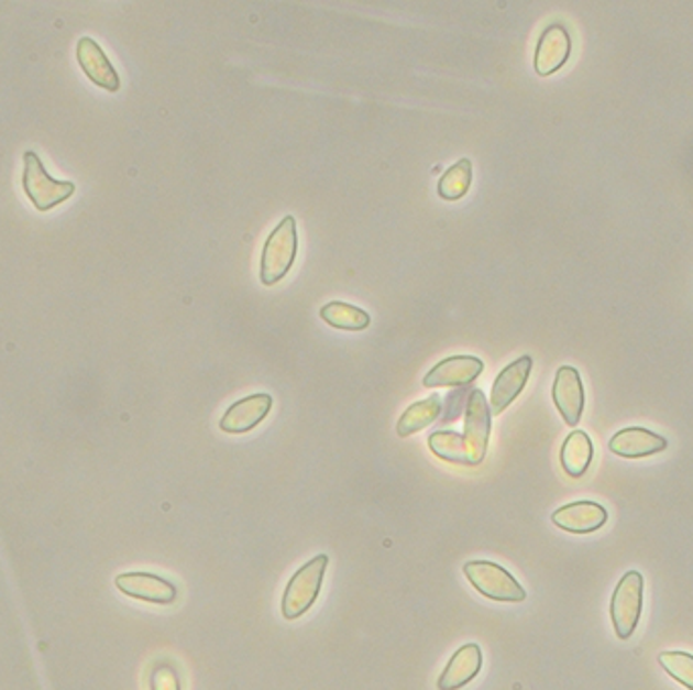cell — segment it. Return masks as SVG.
<instances>
[{
  "mask_svg": "<svg viewBox=\"0 0 693 690\" xmlns=\"http://www.w3.org/2000/svg\"><path fill=\"white\" fill-rule=\"evenodd\" d=\"M642 574L639 571H629L623 574L618 581L610 600V620L615 625V634L620 639H629L642 613Z\"/></svg>",
  "mask_w": 693,
  "mask_h": 690,
  "instance_id": "5",
  "label": "cell"
},
{
  "mask_svg": "<svg viewBox=\"0 0 693 690\" xmlns=\"http://www.w3.org/2000/svg\"><path fill=\"white\" fill-rule=\"evenodd\" d=\"M483 360L475 355H452L442 362H438L426 376V388H450V386H466L475 382L483 374Z\"/></svg>",
  "mask_w": 693,
  "mask_h": 690,
  "instance_id": "9",
  "label": "cell"
},
{
  "mask_svg": "<svg viewBox=\"0 0 693 690\" xmlns=\"http://www.w3.org/2000/svg\"><path fill=\"white\" fill-rule=\"evenodd\" d=\"M428 445L432 449L435 456L444 459V461H452V463H462V466H473V459H471V451L466 447V441L462 437L461 432H454V430H437L430 435Z\"/></svg>",
  "mask_w": 693,
  "mask_h": 690,
  "instance_id": "19",
  "label": "cell"
},
{
  "mask_svg": "<svg viewBox=\"0 0 693 690\" xmlns=\"http://www.w3.org/2000/svg\"><path fill=\"white\" fill-rule=\"evenodd\" d=\"M464 574L481 595L501 603L526 601V589L519 585L514 574L491 560H471L464 565Z\"/></svg>",
  "mask_w": 693,
  "mask_h": 690,
  "instance_id": "3",
  "label": "cell"
},
{
  "mask_svg": "<svg viewBox=\"0 0 693 690\" xmlns=\"http://www.w3.org/2000/svg\"><path fill=\"white\" fill-rule=\"evenodd\" d=\"M483 666V651L476 644H464L452 654L444 672L438 678V690H459L466 687Z\"/></svg>",
  "mask_w": 693,
  "mask_h": 690,
  "instance_id": "16",
  "label": "cell"
},
{
  "mask_svg": "<svg viewBox=\"0 0 693 690\" xmlns=\"http://www.w3.org/2000/svg\"><path fill=\"white\" fill-rule=\"evenodd\" d=\"M272 408V396L270 394H252L242 401L231 404L221 418L219 427L223 432L231 435H242L248 430L256 429L257 425L268 417Z\"/></svg>",
  "mask_w": 693,
  "mask_h": 690,
  "instance_id": "12",
  "label": "cell"
},
{
  "mask_svg": "<svg viewBox=\"0 0 693 690\" xmlns=\"http://www.w3.org/2000/svg\"><path fill=\"white\" fill-rule=\"evenodd\" d=\"M491 408L483 391H471L466 401V415H464V441L471 451L473 466L483 463L487 456L488 437H491Z\"/></svg>",
  "mask_w": 693,
  "mask_h": 690,
  "instance_id": "6",
  "label": "cell"
},
{
  "mask_svg": "<svg viewBox=\"0 0 693 690\" xmlns=\"http://www.w3.org/2000/svg\"><path fill=\"white\" fill-rule=\"evenodd\" d=\"M572 41L564 25H550L539 37L534 66L539 76H552L570 57Z\"/></svg>",
  "mask_w": 693,
  "mask_h": 690,
  "instance_id": "15",
  "label": "cell"
},
{
  "mask_svg": "<svg viewBox=\"0 0 693 690\" xmlns=\"http://www.w3.org/2000/svg\"><path fill=\"white\" fill-rule=\"evenodd\" d=\"M440 413H442V398L438 394H432L430 398L420 401V403L411 404L406 408V413L399 417V437H410L414 432L430 427L440 417Z\"/></svg>",
  "mask_w": 693,
  "mask_h": 690,
  "instance_id": "18",
  "label": "cell"
},
{
  "mask_svg": "<svg viewBox=\"0 0 693 690\" xmlns=\"http://www.w3.org/2000/svg\"><path fill=\"white\" fill-rule=\"evenodd\" d=\"M471 182H473V165L469 158H461L440 177L438 196L447 201H457L462 196H466Z\"/></svg>",
  "mask_w": 693,
  "mask_h": 690,
  "instance_id": "21",
  "label": "cell"
},
{
  "mask_svg": "<svg viewBox=\"0 0 693 690\" xmlns=\"http://www.w3.org/2000/svg\"><path fill=\"white\" fill-rule=\"evenodd\" d=\"M553 403L568 427H576L584 413V384L572 365H562L553 380Z\"/></svg>",
  "mask_w": 693,
  "mask_h": 690,
  "instance_id": "8",
  "label": "cell"
},
{
  "mask_svg": "<svg viewBox=\"0 0 693 690\" xmlns=\"http://www.w3.org/2000/svg\"><path fill=\"white\" fill-rule=\"evenodd\" d=\"M608 521V512L596 502H572L552 514V522L565 533L591 535L601 530Z\"/></svg>",
  "mask_w": 693,
  "mask_h": 690,
  "instance_id": "11",
  "label": "cell"
},
{
  "mask_svg": "<svg viewBox=\"0 0 693 690\" xmlns=\"http://www.w3.org/2000/svg\"><path fill=\"white\" fill-rule=\"evenodd\" d=\"M23 189H25L26 197L31 199V204L38 211H47V209H53L55 206L64 204L65 199L74 196L76 185L72 182H55L53 177L47 175L37 153L26 151Z\"/></svg>",
  "mask_w": 693,
  "mask_h": 690,
  "instance_id": "4",
  "label": "cell"
},
{
  "mask_svg": "<svg viewBox=\"0 0 693 690\" xmlns=\"http://www.w3.org/2000/svg\"><path fill=\"white\" fill-rule=\"evenodd\" d=\"M322 321H327L329 326L337 327V329H345V331H361V329H367L370 327V315L360 309V307H353L349 303H341V300H334L324 305L321 309Z\"/></svg>",
  "mask_w": 693,
  "mask_h": 690,
  "instance_id": "20",
  "label": "cell"
},
{
  "mask_svg": "<svg viewBox=\"0 0 693 690\" xmlns=\"http://www.w3.org/2000/svg\"><path fill=\"white\" fill-rule=\"evenodd\" d=\"M592 457H594V445L591 437L584 430H572L565 437L562 453H560V461L565 473L574 480L582 478L591 468Z\"/></svg>",
  "mask_w": 693,
  "mask_h": 690,
  "instance_id": "17",
  "label": "cell"
},
{
  "mask_svg": "<svg viewBox=\"0 0 693 690\" xmlns=\"http://www.w3.org/2000/svg\"><path fill=\"white\" fill-rule=\"evenodd\" d=\"M77 62L84 69V74L96 86L112 94L120 90V76L116 74L112 62L106 57V53L96 41L90 37H81L77 41Z\"/></svg>",
  "mask_w": 693,
  "mask_h": 690,
  "instance_id": "14",
  "label": "cell"
},
{
  "mask_svg": "<svg viewBox=\"0 0 693 690\" xmlns=\"http://www.w3.org/2000/svg\"><path fill=\"white\" fill-rule=\"evenodd\" d=\"M327 565H329V557L319 555L296 571L284 591V620H298L312 607V603L321 593L322 577L327 571Z\"/></svg>",
  "mask_w": 693,
  "mask_h": 690,
  "instance_id": "2",
  "label": "cell"
},
{
  "mask_svg": "<svg viewBox=\"0 0 693 690\" xmlns=\"http://www.w3.org/2000/svg\"><path fill=\"white\" fill-rule=\"evenodd\" d=\"M531 365H534V360L529 355H521L519 360H515L514 364L501 370L499 376L493 382L491 398H488V408L493 417L501 415L526 388L527 380L531 374Z\"/></svg>",
  "mask_w": 693,
  "mask_h": 690,
  "instance_id": "10",
  "label": "cell"
},
{
  "mask_svg": "<svg viewBox=\"0 0 693 690\" xmlns=\"http://www.w3.org/2000/svg\"><path fill=\"white\" fill-rule=\"evenodd\" d=\"M116 589L132 600L170 605L177 600V587L153 573H122L116 577Z\"/></svg>",
  "mask_w": 693,
  "mask_h": 690,
  "instance_id": "7",
  "label": "cell"
},
{
  "mask_svg": "<svg viewBox=\"0 0 693 690\" xmlns=\"http://www.w3.org/2000/svg\"><path fill=\"white\" fill-rule=\"evenodd\" d=\"M608 449L615 456L625 457V459H642V457L657 456L666 451L668 439L653 430L629 427L613 435V439L608 441Z\"/></svg>",
  "mask_w": 693,
  "mask_h": 690,
  "instance_id": "13",
  "label": "cell"
},
{
  "mask_svg": "<svg viewBox=\"0 0 693 690\" xmlns=\"http://www.w3.org/2000/svg\"><path fill=\"white\" fill-rule=\"evenodd\" d=\"M151 690H180L179 677L168 665L156 666L151 677Z\"/></svg>",
  "mask_w": 693,
  "mask_h": 690,
  "instance_id": "23",
  "label": "cell"
},
{
  "mask_svg": "<svg viewBox=\"0 0 693 690\" xmlns=\"http://www.w3.org/2000/svg\"><path fill=\"white\" fill-rule=\"evenodd\" d=\"M298 250V236H296V220L293 216H286L283 222L276 226V230L268 236L262 262H260V278L264 285L280 283L288 271L293 269Z\"/></svg>",
  "mask_w": 693,
  "mask_h": 690,
  "instance_id": "1",
  "label": "cell"
},
{
  "mask_svg": "<svg viewBox=\"0 0 693 690\" xmlns=\"http://www.w3.org/2000/svg\"><path fill=\"white\" fill-rule=\"evenodd\" d=\"M659 665L669 677L678 680L685 689L693 690V656L688 651H663L659 654Z\"/></svg>",
  "mask_w": 693,
  "mask_h": 690,
  "instance_id": "22",
  "label": "cell"
}]
</instances>
